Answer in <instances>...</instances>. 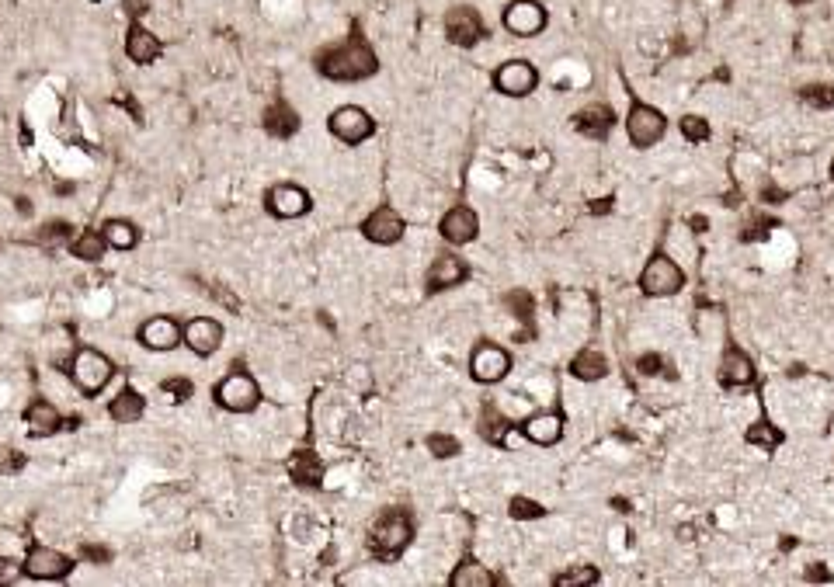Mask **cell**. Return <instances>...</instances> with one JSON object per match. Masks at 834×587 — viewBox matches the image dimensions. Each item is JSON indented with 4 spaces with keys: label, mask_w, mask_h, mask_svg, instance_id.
Segmentation results:
<instances>
[{
    "label": "cell",
    "mask_w": 834,
    "mask_h": 587,
    "mask_svg": "<svg viewBox=\"0 0 834 587\" xmlns=\"http://www.w3.org/2000/svg\"><path fill=\"white\" fill-rule=\"evenodd\" d=\"M313 66H317L320 77L334 80V84H358V80L376 77L379 56H376V49L369 46V39H365L358 28H351L348 39L320 49V53L313 56Z\"/></svg>",
    "instance_id": "obj_1"
},
{
    "label": "cell",
    "mask_w": 834,
    "mask_h": 587,
    "mask_svg": "<svg viewBox=\"0 0 834 587\" xmlns=\"http://www.w3.org/2000/svg\"><path fill=\"white\" fill-rule=\"evenodd\" d=\"M67 376H70V383L77 386V393L98 396L108 383H112L115 365H112V358H108L105 351L77 348V351H73V358H70V365H67Z\"/></svg>",
    "instance_id": "obj_2"
},
{
    "label": "cell",
    "mask_w": 834,
    "mask_h": 587,
    "mask_svg": "<svg viewBox=\"0 0 834 587\" xmlns=\"http://www.w3.org/2000/svg\"><path fill=\"white\" fill-rule=\"evenodd\" d=\"M414 539V522L404 511H386L379 515L369 528V549L376 553V560H397Z\"/></svg>",
    "instance_id": "obj_3"
},
{
    "label": "cell",
    "mask_w": 834,
    "mask_h": 587,
    "mask_svg": "<svg viewBox=\"0 0 834 587\" xmlns=\"http://www.w3.org/2000/svg\"><path fill=\"white\" fill-rule=\"evenodd\" d=\"M442 28H445L449 46H459V49H473V46H480L484 39H490V25L473 4L449 7V11H445Z\"/></svg>",
    "instance_id": "obj_4"
},
{
    "label": "cell",
    "mask_w": 834,
    "mask_h": 587,
    "mask_svg": "<svg viewBox=\"0 0 834 587\" xmlns=\"http://www.w3.org/2000/svg\"><path fill=\"white\" fill-rule=\"evenodd\" d=\"M501 25L511 39H536L550 28V11L539 0H508L501 11Z\"/></svg>",
    "instance_id": "obj_5"
},
{
    "label": "cell",
    "mask_w": 834,
    "mask_h": 587,
    "mask_svg": "<svg viewBox=\"0 0 834 587\" xmlns=\"http://www.w3.org/2000/svg\"><path fill=\"white\" fill-rule=\"evenodd\" d=\"M682 289H685V271L678 268V261H671L668 254L657 251L654 258L643 264V271H640V292L643 296L668 299Z\"/></svg>",
    "instance_id": "obj_6"
},
{
    "label": "cell",
    "mask_w": 834,
    "mask_h": 587,
    "mask_svg": "<svg viewBox=\"0 0 834 587\" xmlns=\"http://www.w3.org/2000/svg\"><path fill=\"white\" fill-rule=\"evenodd\" d=\"M212 400H216V407L230 410V414H251V410H258L261 403V386L254 383V376H247V372H230V376H223L216 383V390H212Z\"/></svg>",
    "instance_id": "obj_7"
},
{
    "label": "cell",
    "mask_w": 834,
    "mask_h": 587,
    "mask_svg": "<svg viewBox=\"0 0 834 587\" xmlns=\"http://www.w3.org/2000/svg\"><path fill=\"white\" fill-rule=\"evenodd\" d=\"M664 132H668V119H664L661 108L643 105V101H633L626 115V136L636 150H650L654 143H661Z\"/></svg>",
    "instance_id": "obj_8"
},
{
    "label": "cell",
    "mask_w": 834,
    "mask_h": 587,
    "mask_svg": "<svg viewBox=\"0 0 834 587\" xmlns=\"http://www.w3.org/2000/svg\"><path fill=\"white\" fill-rule=\"evenodd\" d=\"M490 84H494V91L504 94V98H529V94L539 87V70L532 66V60L515 56V60H504L497 66Z\"/></svg>",
    "instance_id": "obj_9"
},
{
    "label": "cell",
    "mask_w": 834,
    "mask_h": 587,
    "mask_svg": "<svg viewBox=\"0 0 834 587\" xmlns=\"http://www.w3.org/2000/svg\"><path fill=\"white\" fill-rule=\"evenodd\" d=\"M21 574L32 581H67L73 574V560L53 546H28V553L21 556Z\"/></svg>",
    "instance_id": "obj_10"
},
{
    "label": "cell",
    "mask_w": 834,
    "mask_h": 587,
    "mask_svg": "<svg viewBox=\"0 0 834 587\" xmlns=\"http://www.w3.org/2000/svg\"><path fill=\"white\" fill-rule=\"evenodd\" d=\"M327 129H331V136L341 139L345 146H358V143H365V139L376 136V119L358 105H341L327 115Z\"/></svg>",
    "instance_id": "obj_11"
},
{
    "label": "cell",
    "mask_w": 834,
    "mask_h": 587,
    "mask_svg": "<svg viewBox=\"0 0 834 587\" xmlns=\"http://www.w3.org/2000/svg\"><path fill=\"white\" fill-rule=\"evenodd\" d=\"M511 372V355L494 341H480L470 355V376L477 379L480 386H494L501 383L504 376Z\"/></svg>",
    "instance_id": "obj_12"
},
{
    "label": "cell",
    "mask_w": 834,
    "mask_h": 587,
    "mask_svg": "<svg viewBox=\"0 0 834 587\" xmlns=\"http://www.w3.org/2000/svg\"><path fill=\"white\" fill-rule=\"evenodd\" d=\"M404 233H407V223H404V216L393 209V205H379L376 212H369V216L362 219V237L376 247L400 244Z\"/></svg>",
    "instance_id": "obj_13"
},
{
    "label": "cell",
    "mask_w": 834,
    "mask_h": 587,
    "mask_svg": "<svg viewBox=\"0 0 834 587\" xmlns=\"http://www.w3.org/2000/svg\"><path fill=\"white\" fill-rule=\"evenodd\" d=\"M181 344L199 358L216 355L223 348V324L212 317H192L188 324H181Z\"/></svg>",
    "instance_id": "obj_14"
},
{
    "label": "cell",
    "mask_w": 834,
    "mask_h": 587,
    "mask_svg": "<svg viewBox=\"0 0 834 587\" xmlns=\"http://www.w3.org/2000/svg\"><path fill=\"white\" fill-rule=\"evenodd\" d=\"M265 209L272 212L275 219H299L313 209V198L306 188L292 185V181H282V185L268 188L265 195Z\"/></svg>",
    "instance_id": "obj_15"
},
{
    "label": "cell",
    "mask_w": 834,
    "mask_h": 587,
    "mask_svg": "<svg viewBox=\"0 0 834 587\" xmlns=\"http://www.w3.org/2000/svg\"><path fill=\"white\" fill-rule=\"evenodd\" d=\"M136 341L143 344L146 351H174L181 344V324L174 317H164V313H157V317H146L143 324L136 330Z\"/></svg>",
    "instance_id": "obj_16"
},
{
    "label": "cell",
    "mask_w": 834,
    "mask_h": 587,
    "mask_svg": "<svg viewBox=\"0 0 834 587\" xmlns=\"http://www.w3.org/2000/svg\"><path fill=\"white\" fill-rule=\"evenodd\" d=\"M438 233H442L445 244L466 247V244H473V240H477L480 216L470 209V205H452V209L442 216V223H438Z\"/></svg>",
    "instance_id": "obj_17"
},
{
    "label": "cell",
    "mask_w": 834,
    "mask_h": 587,
    "mask_svg": "<svg viewBox=\"0 0 834 587\" xmlns=\"http://www.w3.org/2000/svg\"><path fill=\"white\" fill-rule=\"evenodd\" d=\"M518 428H522L525 442L550 449V445H556L563 438V414H560V410H539V414L525 417Z\"/></svg>",
    "instance_id": "obj_18"
},
{
    "label": "cell",
    "mask_w": 834,
    "mask_h": 587,
    "mask_svg": "<svg viewBox=\"0 0 834 587\" xmlns=\"http://www.w3.org/2000/svg\"><path fill=\"white\" fill-rule=\"evenodd\" d=\"M126 56L136 66H150V63H157L160 56H164V42H160L146 25L133 21V25H129V32H126Z\"/></svg>",
    "instance_id": "obj_19"
},
{
    "label": "cell",
    "mask_w": 834,
    "mask_h": 587,
    "mask_svg": "<svg viewBox=\"0 0 834 587\" xmlns=\"http://www.w3.org/2000/svg\"><path fill=\"white\" fill-rule=\"evenodd\" d=\"M466 275H470V268H466L463 258H456V254H442V258H435L431 261V268H428V292L456 289L459 282H466Z\"/></svg>",
    "instance_id": "obj_20"
},
{
    "label": "cell",
    "mask_w": 834,
    "mask_h": 587,
    "mask_svg": "<svg viewBox=\"0 0 834 587\" xmlns=\"http://www.w3.org/2000/svg\"><path fill=\"white\" fill-rule=\"evenodd\" d=\"M612 126H616V112H612L609 105H598V101L584 105L581 112L574 115V129L588 139H605L612 132Z\"/></svg>",
    "instance_id": "obj_21"
},
{
    "label": "cell",
    "mask_w": 834,
    "mask_h": 587,
    "mask_svg": "<svg viewBox=\"0 0 834 587\" xmlns=\"http://www.w3.org/2000/svg\"><path fill=\"white\" fill-rule=\"evenodd\" d=\"M720 383L730 386V390H734V386L737 390H741V386H751L755 383V362H751L744 351L727 348L720 358Z\"/></svg>",
    "instance_id": "obj_22"
},
{
    "label": "cell",
    "mask_w": 834,
    "mask_h": 587,
    "mask_svg": "<svg viewBox=\"0 0 834 587\" xmlns=\"http://www.w3.org/2000/svg\"><path fill=\"white\" fill-rule=\"evenodd\" d=\"M25 424L35 438H49V435H56V431H63V414L53 407V403L39 396V400H32L25 407Z\"/></svg>",
    "instance_id": "obj_23"
},
{
    "label": "cell",
    "mask_w": 834,
    "mask_h": 587,
    "mask_svg": "<svg viewBox=\"0 0 834 587\" xmlns=\"http://www.w3.org/2000/svg\"><path fill=\"white\" fill-rule=\"evenodd\" d=\"M143 414H146V400H143V393L133 390V386H122V390L112 396V403H108V417H112L115 424H136Z\"/></svg>",
    "instance_id": "obj_24"
},
{
    "label": "cell",
    "mask_w": 834,
    "mask_h": 587,
    "mask_svg": "<svg viewBox=\"0 0 834 587\" xmlns=\"http://www.w3.org/2000/svg\"><path fill=\"white\" fill-rule=\"evenodd\" d=\"M570 376L581 379V383H598V379L609 376V362H605V355H598L595 348H584L570 358Z\"/></svg>",
    "instance_id": "obj_25"
},
{
    "label": "cell",
    "mask_w": 834,
    "mask_h": 587,
    "mask_svg": "<svg viewBox=\"0 0 834 587\" xmlns=\"http://www.w3.org/2000/svg\"><path fill=\"white\" fill-rule=\"evenodd\" d=\"M70 254L77 261H87V264H94V261H101L108 254V240H105V233L101 230H80V233H73V240H70Z\"/></svg>",
    "instance_id": "obj_26"
},
{
    "label": "cell",
    "mask_w": 834,
    "mask_h": 587,
    "mask_svg": "<svg viewBox=\"0 0 834 587\" xmlns=\"http://www.w3.org/2000/svg\"><path fill=\"white\" fill-rule=\"evenodd\" d=\"M299 129V115H296V108L289 105V101H272L268 105V112H265V132L268 136H278V139H285V136H292V132Z\"/></svg>",
    "instance_id": "obj_27"
},
{
    "label": "cell",
    "mask_w": 834,
    "mask_h": 587,
    "mask_svg": "<svg viewBox=\"0 0 834 587\" xmlns=\"http://www.w3.org/2000/svg\"><path fill=\"white\" fill-rule=\"evenodd\" d=\"M101 233L108 240V251H133L139 244V226L129 223V219H105Z\"/></svg>",
    "instance_id": "obj_28"
},
{
    "label": "cell",
    "mask_w": 834,
    "mask_h": 587,
    "mask_svg": "<svg viewBox=\"0 0 834 587\" xmlns=\"http://www.w3.org/2000/svg\"><path fill=\"white\" fill-rule=\"evenodd\" d=\"M494 581H497V577L490 574L487 567H480L477 560H466V563H459V570H456V574L449 577V584H452V587H490V584H494Z\"/></svg>",
    "instance_id": "obj_29"
},
{
    "label": "cell",
    "mask_w": 834,
    "mask_h": 587,
    "mask_svg": "<svg viewBox=\"0 0 834 587\" xmlns=\"http://www.w3.org/2000/svg\"><path fill=\"white\" fill-rule=\"evenodd\" d=\"M289 473H292V480H296L299 487H317L320 476H324V469H320L317 456H310V452H299V456L289 462Z\"/></svg>",
    "instance_id": "obj_30"
},
{
    "label": "cell",
    "mask_w": 834,
    "mask_h": 587,
    "mask_svg": "<svg viewBox=\"0 0 834 587\" xmlns=\"http://www.w3.org/2000/svg\"><path fill=\"white\" fill-rule=\"evenodd\" d=\"M800 101L810 108H834V84H807L800 91Z\"/></svg>",
    "instance_id": "obj_31"
},
{
    "label": "cell",
    "mask_w": 834,
    "mask_h": 587,
    "mask_svg": "<svg viewBox=\"0 0 834 587\" xmlns=\"http://www.w3.org/2000/svg\"><path fill=\"white\" fill-rule=\"evenodd\" d=\"M508 515L515 518V522H532V518H543L546 508L539 501H532V497H511Z\"/></svg>",
    "instance_id": "obj_32"
},
{
    "label": "cell",
    "mask_w": 834,
    "mask_h": 587,
    "mask_svg": "<svg viewBox=\"0 0 834 587\" xmlns=\"http://www.w3.org/2000/svg\"><path fill=\"white\" fill-rule=\"evenodd\" d=\"M682 136L689 139V143H706V139L713 136V129H709V122L702 119V115H682Z\"/></svg>",
    "instance_id": "obj_33"
},
{
    "label": "cell",
    "mask_w": 834,
    "mask_h": 587,
    "mask_svg": "<svg viewBox=\"0 0 834 587\" xmlns=\"http://www.w3.org/2000/svg\"><path fill=\"white\" fill-rule=\"evenodd\" d=\"M748 442H751V445H765V449H775V445L782 442V435H779V431H775L768 421H758L755 428L748 431Z\"/></svg>",
    "instance_id": "obj_34"
},
{
    "label": "cell",
    "mask_w": 834,
    "mask_h": 587,
    "mask_svg": "<svg viewBox=\"0 0 834 587\" xmlns=\"http://www.w3.org/2000/svg\"><path fill=\"white\" fill-rule=\"evenodd\" d=\"M595 581H598V567H577V570H570V574L556 577L560 587H581V584H595Z\"/></svg>",
    "instance_id": "obj_35"
},
{
    "label": "cell",
    "mask_w": 834,
    "mask_h": 587,
    "mask_svg": "<svg viewBox=\"0 0 834 587\" xmlns=\"http://www.w3.org/2000/svg\"><path fill=\"white\" fill-rule=\"evenodd\" d=\"M160 390L167 393V400L171 403H185V400H192V393H195V386L188 383V379H167Z\"/></svg>",
    "instance_id": "obj_36"
},
{
    "label": "cell",
    "mask_w": 834,
    "mask_h": 587,
    "mask_svg": "<svg viewBox=\"0 0 834 587\" xmlns=\"http://www.w3.org/2000/svg\"><path fill=\"white\" fill-rule=\"evenodd\" d=\"M428 449L435 452L438 459H452L459 452V442H456V438H445V435H431L428 438Z\"/></svg>",
    "instance_id": "obj_37"
},
{
    "label": "cell",
    "mask_w": 834,
    "mask_h": 587,
    "mask_svg": "<svg viewBox=\"0 0 834 587\" xmlns=\"http://www.w3.org/2000/svg\"><path fill=\"white\" fill-rule=\"evenodd\" d=\"M21 466H25V456L7 449V445H0V473H18Z\"/></svg>",
    "instance_id": "obj_38"
},
{
    "label": "cell",
    "mask_w": 834,
    "mask_h": 587,
    "mask_svg": "<svg viewBox=\"0 0 834 587\" xmlns=\"http://www.w3.org/2000/svg\"><path fill=\"white\" fill-rule=\"evenodd\" d=\"M831 181H834V160H831Z\"/></svg>",
    "instance_id": "obj_39"
}]
</instances>
